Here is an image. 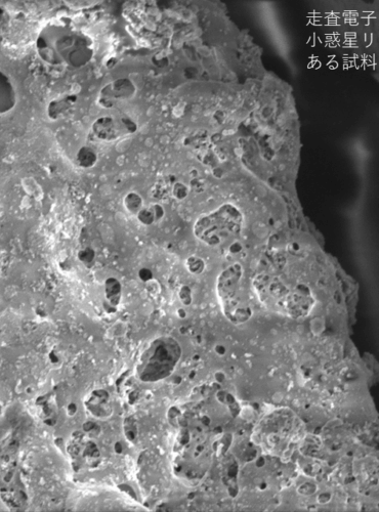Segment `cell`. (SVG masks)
Listing matches in <instances>:
<instances>
[{"mask_svg":"<svg viewBox=\"0 0 379 512\" xmlns=\"http://www.w3.org/2000/svg\"><path fill=\"white\" fill-rule=\"evenodd\" d=\"M216 446L214 432L202 421L185 428L177 444L176 471L187 480H200L212 463Z\"/></svg>","mask_w":379,"mask_h":512,"instance_id":"obj_1","label":"cell"},{"mask_svg":"<svg viewBox=\"0 0 379 512\" xmlns=\"http://www.w3.org/2000/svg\"><path fill=\"white\" fill-rule=\"evenodd\" d=\"M254 286L262 304L275 313L299 319L308 316L313 309L312 292L303 285L292 286L277 277L262 274L256 278Z\"/></svg>","mask_w":379,"mask_h":512,"instance_id":"obj_2","label":"cell"},{"mask_svg":"<svg viewBox=\"0 0 379 512\" xmlns=\"http://www.w3.org/2000/svg\"><path fill=\"white\" fill-rule=\"evenodd\" d=\"M304 431V424L296 414L279 409L261 420L255 438L269 454L287 456L300 444Z\"/></svg>","mask_w":379,"mask_h":512,"instance_id":"obj_3","label":"cell"},{"mask_svg":"<svg viewBox=\"0 0 379 512\" xmlns=\"http://www.w3.org/2000/svg\"><path fill=\"white\" fill-rule=\"evenodd\" d=\"M182 349L173 337H160L152 341L143 353L138 372L144 381H156L170 375L178 365Z\"/></svg>","mask_w":379,"mask_h":512,"instance_id":"obj_4","label":"cell"},{"mask_svg":"<svg viewBox=\"0 0 379 512\" xmlns=\"http://www.w3.org/2000/svg\"><path fill=\"white\" fill-rule=\"evenodd\" d=\"M242 278V268L236 264L225 270L218 281V294L224 315L235 324L245 323L252 315Z\"/></svg>","mask_w":379,"mask_h":512,"instance_id":"obj_5","label":"cell"},{"mask_svg":"<svg viewBox=\"0 0 379 512\" xmlns=\"http://www.w3.org/2000/svg\"><path fill=\"white\" fill-rule=\"evenodd\" d=\"M241 227V213L234 206L225 205L200 218L194 226V234L205 244L216 247L238 236Z\"/></svg>","mask_w":379,"mask_h":512,"instance_id":"obj_6","label":"cell"},{"mask_svg":"<svg viewBox=\"0 0 379 512\" xmlns=\"http://www.w3.org/2000/svg\"><path fill=\"white\" fill-rule=\"evenodd\" d=\"M141 198L136 194H130L125 198V205L128 210L131 212H140L141 211Z\"/></svg>","mask_w":379,"mask_h":512,"instance_id":"obj_7","label":"cell"},{"mask_svg":"<svg viewBox=\"0 0 379 512\" xmlns=\"http://www.w3.org/2000/svg\"><path fill=\"white\" fill-rule=\"evenodd\" d=\"M120 289H121V286L116 279L110 278L107 280L106 293H107L108 298H110V297L115 298V296H118L120 293Z\"/></svg>","mask_w":379,"mask_h":512,"instance_id":"obj_8","label":"cell"},{"mask_svg":"<svg viewBox=\"0 0 379 512\" xmlns=\"http://www.w3.org/2000/svg\"><path fill=\"white\" fill-rule=\"evenodd\" d=\"M95 255V251L92 248H86L78 253V258L84 264H91L95 260Z\"/></svg>","mask_w":379,"mask_h":512,"instance_id":"obj_9","label":"cell"}]
</instances>
